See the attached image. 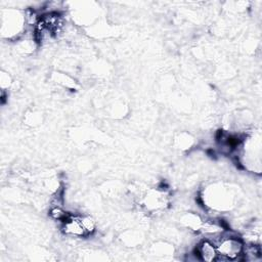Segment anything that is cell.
Instances as JSON below:
<instances>
[{
	"label": "cell",
	"mask_w": 262,
	"mask_h": 262,
	"mask_svg": "<svg viewBox=\"0 0 262 262\" xmlns=\"http://www.w3.org/2000/svg\"><path fill=\"white\" fill-rule=\"evenodd\" d=\"M211 241V239H210ZM217 250V261L219 260H239L243 259V242L234 236H222L221 233L214 241Z\"/></svg>",
	"instance_id": "cell-1"
},
{
	"label": "cell",
	"mask_w": 262,
	"mask_h": 262,
	"mask_svg": "<svg viewBox=\"0 0 262 262\" xmlns=\"http://www.w3.org/2000/svg\"><path fill=\"white\" fill-rule=\"evenodd\" d=\"M195 254L201 260L205 261H217V250L214 243L210 239H205L199 244L195 250Z\"/></svg>",
	"instance_id": "cell-2"
},
{
	"label": "cell",
	"mask_w": 262,
	"mask_h": 262,
	"mask_svg": "<svg viewBox=\"0 0 262 262\" xmlns=\"http://www.w3.org/2000/svg\"><path fill=\"white\" fill-rule=\"evenodd\" d=\"M62 229L66 233L71 235H75V236L87 235L82 226L80 216L70 215V217L62 222Z\"/></svg>",
	"instance_id": "cell-3"
},
{
	"label": "cell",
	"mask_w": 262,
	"mask_h": 262,
	"mask_svg": "<svg viewBox=\"0 0 262 262\" xmlns=\"http://www.w3.org/2000/svg\"><path fill=\"white\" fill-rule=\"evenodd\" d=\"M80 220H81L82 226H83L87 235H89V234H91L95 231L96 223H95V221L92 217H90V216H80Z\"/></svg>",
	"instance_id": "cell-4"
}]
</instances>
